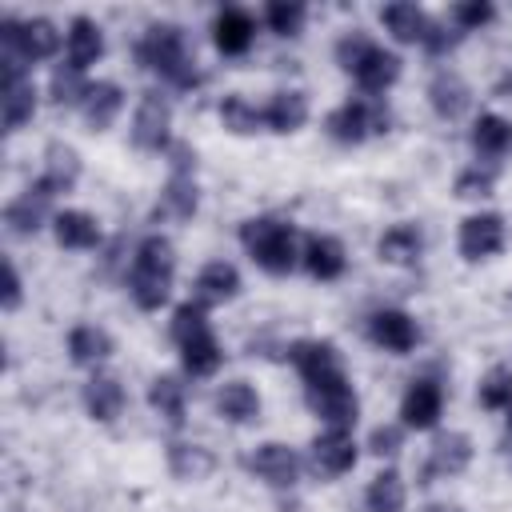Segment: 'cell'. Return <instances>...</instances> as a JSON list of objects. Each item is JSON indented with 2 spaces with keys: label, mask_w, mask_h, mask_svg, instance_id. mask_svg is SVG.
Instances as JSON below:
<instances>
[{
  "label": "cell",
  "mask_w": 512,
  "mask_h": 512,
  "mask_svg": "<svg viewBox=\"0 0 512 512\" xmlns=\"http://www.w3.org/2000/svg\"><path fill=\"white\" fill-rule=\"evenodd\" d=\"M460 36H464V32H448L440 20H432V28H428V36H424V48H428L432 56H440V52L456 48V44H460Z\"/></svg>",
  "instance_id": "obj_46"
},
{
  "label": "cell",
  "mask_w": 512,
  "mask_h": 512,
  "mask_svg": "<svg viewBox=\"0 0 512 512\" xmlns=\"http://www.w3.org/2000/svg\"><path fill=\"white\" fill-rule=\"evenodd\" d=\"M508 440H512V408H508Z\"/></svg>",
  "instance_id": "obj_50"
},
{
  "label": "cell",
  "mask_w": 512,
  "mask_h": 512,
  "mask_svg": "<svg viewBox=\"0 0 512 512\" xmlns=\"http://www.w3.org/2000/svg\"><path fill=\"white\" fill-rule=\"evenodd\" d=\"M76 180H80V156H76V148L52 140V144L44 148V172H40V184H44L52 196H60V192H72Z\"/></svg>",
  "instance_id": "obj_20"
},
{
  "label": "cell",
  "mask_w": 512,
  "mask_h": 512,
  "mask_svg": "<svg viewBox=\"0 0 512 512\" xmlns=\"http://www.w3.org/2000/svg\"><path fill=\"white\" fill-rule=\"evenodd\" d=\"M496 96H504V100H512V72H504V76L496 80Z\"/></svg>",
  "instance_id": "obj_48"
},
{
  "label": "cell",
  "mask_w": 512,
  "mask_h": 512,
  "mask_svg": "<svg viewBox=\"0 0 512 512\" xmlns=\"http://www.w3.org/2000/svg\"><path fill=\"white\" fill-rule=\"evenodd\" d=\"M364 504H368V512H404L408 488H404L400 472H396V468L376 472L372 484H368V492H364Z\"/></svg>",
  "instance_id": "obj_34"
},
{
  "label": "cell",
  "mask_w": 512,
  "mask_h": 512,
  "mask_svg": "<svg viewBox=\"0 0 512 512\" xmlns=\"http://www.w3.org/2000/svg\"><path fill=\"white\" fill-rule=\"evenodd\" d=\"M180 364H184L188 376H212V372L224 364V352H220L216 336L204 332V336H196V340H188V344L180 348Z\"/></svg>",
  "instance_id": "obj_36"
},
{
  "label": "cell",
  "mask_w": 512,
  "mask_h": 512,
  "mask_svg": "<svg viewBox=\"0 0 512 512\" xmlns=\"http://www.w3.org/2000/svg\"><path fill=\"white\" fill-rule=\"evenodd\" d=\"M68 356L80 368H96V364H104L112 356V336L104 328H96V324H76L68 332Z\"/></svg>",
  "instance_id": "obj_29"
},
{
  "label": "cell",
  "mask_w": 512,
  "mask_h": 512,
  "mask_svg": "<svg viewBox=\"0 0 512 512\" xmlns=\"http://www.w3.org/2000/svg\"><path fill=\"white\" fill-rule=\"evenodd\" d=\"M220 120H224V128L228 132H236V136H248V132H256L260 124H264V112L260 108H252L244 96H224L220 100Z\"/></svg>",
  "instance_id": "obj_39"
},
{
  "label": "cell",
  "mask_w": 512,
  "mask_h": 512,
  "mask_svg": "<svg viewBox=\"0 0 512 512\" xmlns=\"http://www.w3.org/2000/svg\"><path fill=\"white\" fill-rule=\"evenodd\" d=\"M216 412L224 416V420H232V424H252L256 416H260V396H256V388L248 384V380H228V384H220V392H216Z\"/></svg>",
  "instance_id": "obj_26"
},
{
  "label": "cell",
  "mask_w": 512,
  "mask_h": 512,
  "mask_svg": "<svg viewBox=\"0 0 512 512\" xmlns=\"http://www.w3.org/2000/svg\"><path fill=\"white\" fill-rule=\"evenodd\" d=\"M84 92H88V84H84V72H80V68H72V64H56V68H52L48 96H52V104H56V108L80 104V100H84Z\"/></svg>",
  "instance_id": "obj_38"
},
{
  "label": "cell",
  "mask_w": 512,
  "mask_h": 512,
  "mask_svg": "<svg viewBox=\"0 0 512 512\" xmlns=\"http://www.w3.org/2000/svg\"><path fill=\"white\" fill-rule=\"evenodd\" d=\"M468 100H472V92H468V84H464L452 68H440V72L432 76V84H428V104H432V112H436L440 120L464 116Z\"/></svg>",
  "instance_id": "obj_22"
},
{
  "label": "cell",
  "mask_w": 512,
  "mask_h": 512,
  "mask_svg": "<svg viewBox=\"0 0 512 512\" xmlns=\"http://www.w3.org/2000/svg\"><path fill=\"white\" fill-rule=\"evenodd\" d=\"M380 20H384V28H388L400 44H424V36H428V28H432V16H428L424 8H416V4H408V0L384 4V8H380Z\"/></svg>",
  "instance_id": "obj_24"
},
{
  "label": "cell",
  "mask_w": 512,
  "mask_h": 512,
  "mask_svg": "<svg viewBox=\"0 0 512 512\" xmlns=\"http://www.w3.org/2000/svg\"><path fill=\"white\" fill-rule=\"evenodd\" d=\"M440 412H444V388H440L436 380H428V376L412 380L408 392H404V400H400V420H404V428L428 432V428H436Z\"/></svg>",
  "instance_id": "obj_11"
},
{
  "label": "cell",
  "mask_w": 512,
  "mask_h": 512,
  "mask_svg": "<svg viewBox=\"0 0 512 512\" xmlns=\"http://www.w3.org/2000/svg\"><path fill=\"white\" fill-rule=\"evenodd\" d=\"M260 112H264V124H268L272 132H296V128L308 120V96L296 92V88H288V92H272L268 104H264Z\"/></svg>",
  "instance_id": "obj_28"
},
{
  "label": "cell",
  "mask_w": 512,
  "mask_h": 512,
  "mask_svg": "<svg viewBox=\"0 0 512 512\" xmlns=\"http://www.w3.org/2000/svg\"><path fill=\"white\" fill-rule=\"evenodd\" d=\"M100 56H104V32H100V24L88 20V16H76V20L68 24V64L84 72V68L96 64Z\"/></svg>",
  "instance_id": "obj_27"
},
{
  "label": "cell",
  "mask_w": 512,
  "mask_h": 512,
  "mask_svg": "<svg viewBox=\"0 0 512 512\" xmlns=\"http://www.w3.org/2000/svg\"><path fill=\"white\" fill-rule=\"evenodd\" d=\"M168 332H172V340L184 348L188 340H196V336H204V332H212V328H208V316H204V308H200L196 300H188V304H180V308L172 312V324H168Z\"/></svg>",
  "instance_id": "obj_41"
},
{
  "label": "cell",
  "mask_w": 512,
  "mask_h": 512,
  "mask_svg": "<svg viewBox=\"0 0 512 512\" xmlns=\"http://www.w3.org/2000/svg\"><path fill=\"white\" fill-rule=\"evenodd\" d=\"M300 264L308 268L312 280H336L344 272L348 256H344V244L336 236H308L304 252H300Z\"/></svg>",
  "instance_id": "obj_21"
},
{
  "label": "cell",
  "mask_w": 512,
  "mask_h": 512,
  "mask_svg": "<svg viewBox=\"0 0 512 512\" xmlns=\"http://www.w3.org/2000/svg\"><path fill=\"white\" fill-rule=\"evenodd\" d=\"M200 204V192H196V180H192V168H172L164 192H160V204H156V220L160 216H172V220H188Z\"/></svg>",
  "instance_id": "obj_23"
},
{
  "label": "cell",
  "mask_w": 512,
  "mask_h": 512,
  "mask_svg": "<svg viewBox=\"0 0 512 512\" xmlns=\"http://www.w3.org/2000/svg\"><path fill=\"white\" fill-rule=\"evenodd\" d=\"M84 408H88L92 420H104V424L116 420L124 412V388H120V380L108 376V372H96L84 384Z\"/></svg>",
  "instance_id": "obj_25"
},
{
  "label": "cell",
  "mask_w": 512,
  "mask_h": 512,
  "mask_svg": "<svg viewBox=\"0 0 512 512\" xmlns=\"http://www.w3.org/2000/svg\"><path fill=\"white\" fill-rule=\"evenodd\" d=\"M504 248V216L476 212L460 224V256L464 260H488Z\"/></svg>",
  "instance_id": "obj_13"
},
{
  "label": "cell",
  "mask_w": 512,
  "mask_h": 512,
  "mask_svg": "<svg viewBox=\"0 0 512 512\" xmlns=\"http://www.w3.org/2000/svg\"><path fill=\"white\" fill-rule=\"evenodd\" d=\"M368 336H372V344H380L384 352L404 356V352L416 348L420 328H416V320H412L408 312H400V308H380V312L368 316Z\"/></svg>",
  "instance_id": "obj_12"
},
{
  "label": "cell",
  "mask_w": 512,
  "mask_h": 512,
  "mask_svg": "<svg viewBox=\"0 0 512 512\" xmlns=\"http://www.w3.org/2000/svg\"><path fill=\"white\" fill-rule=\"evenodd\" d=\"M168 472L176 480H204L212 472V452L188 440H172L168 444Z\"/></svg>",
  "instance_id": "obj_35"
},
{
  "label": "cell",
  "mask_w": 512,
  "mask_h": 512,
  "mask_svg": "<svg viewBox=\"0 0 512 512\" xmlns=\"http://www.w3.org/2000/svg\"><path fill=\"white\" fill-rule=\"evenodd\" d=\"M236 292H240V272H236V264H228V260H212V264H204V268L196 272L192 300H196L204 312L228 304Z\"/></svg>",
  "instance_id": "obj_15"
},
{
  "label": "cell",
  "mask_w": 512,
  "mask_h": 512,
  "mask_svg": "<svg viewBox=\"0 0 512 512\" xmlns=\"http://www.w3.org/2000/svg\"><path fill=\"white\" fill-rule=\"evenodd\" d=\"M52 232H56V244L60 248H96L100 244V224L96 216L80 212V208H68L52 220Z\"/></svg>",
  "instance_id": "obj_30"
},
{
  "label": "cell",
  "mask_w": 512,
  "mask_h": 512,
  "mask_svg": "<svg viewBox=\"0 0 512 512\" xmlns=\"http://www.w3.org/2000/svg\"><path fill=\"white\" fill-rule=\"evenodd\" d=\"M472 148L484 156V160H500L508 148H512V124L496 112H484L476 124H472Z\"/></svg>",
  "instance_id": "obj_33"
},
{
  "label": "cell",
  "mask_w": 512,
  "mask_h": 512,
  "mask_svg": "<svg viewBox=\"0 0 512 512\" xmlns=\"http://www.w3.org/2000/svg\"><path fill=\"white\" fill-rule=\"evenodd\" d=\"M400 440H404V432H400L396 424H380V428H372V436H368V452H376V456H396V452H400Z\"/></svg>",
  "instance_id": "obj_45"
},
{
  "label": "cell",
  "mask_w": 512,
  "mask_h": 512,
  "mask_svg": "<svg viewBox=\"0 0 512 512\" xmlns=\"http://www.w3.org/2000/svg\"><path fill=\"white\" fill-rule=\"evenodd\" d=\"M264 24L276 36H296L304 28V4H288V0H272L264 8Z\"/></svg>",
  "instance_id": "obj_42"
},
{
  "label": "cell",
  "mask_w": 512,
  "mask_h": 512,
  "mask_svg": "<svg viewBox=\"0 0 512 512\" xmlns=\"http://www.w3.org/2000/svg\"><path fill=\"white\" fill-rule=\"evenodd\" d=\"M304 396H308V408L328 424V428H348L356 424V412H360V400L344 376V368L328 372V376H316V380H304Z\"/></svg>",
  "instance_id": "obj_4"
},
{
  "label": "cell",
  "mask_w": 512,
  "mask_h": 512,
  "mask_svg": "<svg viewBox=\"0 0 512 512\" xmlns=\"http://www.w3.org/2000/svg\"><path fill=\"white\" fill-rule=\"evenodd\" d=\"M492 184H496V168L492 164H472V168H464L460 176H456V196L460 200H480V196H488L492 192Z\"/></svg>",
  "instance_id": "obj_43"
},
{
  "label": "cell",
  "mask_w": 512,
  "mask_h": 512,
  "mask_svg": "<svg viewBox=\"0 0 512 512\" xmlns=\"http://www.w3.org/2000/svg\"><path fill=\"white\" fill-rule=\"evenodd\" d=\"M240 244L272 276H288L300 264L296 228L284 224V220H276V216H252V220H244L240 224Z\"/></svg>",
  "instance_id": "obj_3"
},
{
  "label": "cell",
  "mask_w": 512,
  "mask_h": 512,
  "mask_svg": "<svg viewBox=\"0 0 512 512\" xmlns=\"http://www.w3.org/2000/svg\"><path fill=\"white\" fill-rule=\"evenodd\" d=\"M148 404H152L172 428L184 424V384H180L176 376H156V380L148 384Z\"/></svg>",
  "instance_id": "obj_37"
},
{
  "label": "cell",
  "mask_w": 512,
  "mask_h": 512,
  "mask_svg": "<svg viewBox=\"0 0 512 512\" xmlns=\"http://www.w3.org/2000/svg\"><path fill=\"white\" fill-rule=\"evenodd\" d=\"M420 512H464V508H456V504H424Z\"/></svg>",
  "instance_id": "obj_49"
},
{
  "label": "cell",
  "mask_w": 512,
  "mask_h": 512,
  "mask_svg": "<svg viewBox=\"0 0 512 512\" xmlns=\"http://www.w3.org/2000/svg\"><path fill=\"white\" fill-rule=\"evenodd\" d=\"M288 356H292V364H296V372L304 380H316V376H328V372L340 368V356H336V348L328 340H296L288 348Z\"/></svg>",
  "instance_id": "obj_31"
},
{
  "label": "cell",
  "mask_w": 512,
  "mask_h": 512,
  "mask_svg": "<svg viewBox=\"0 0 512 512\" xmlns=\"http://www.w3.org/2000/svg\"><path fill=\"white\" fill-rule=\"evenodd\" d=\"M48 204H52V192H48L40 180L28 184V188L4 208L8 232H12V236H36V232L44 228V220H48Z\"/></svg>",
  "instance_id": "obj_14"
},
{
  "label": "cell",
  "mask_w": 512,
  "mask_h": 512,
  "mask_svg": "<svg viewBox=\"0 0 512 512\" xmlns=\"http://www.w3.org/2000/svg\"><path fill=\"white\" fill-rule=\"evenodd\" d=\"M16 304H20V272L12 260H4V308L12 312Z\"/></svg>",
  "instance_id": "obj_47"
},
{
  "label": "cell",
  "mask_w": 512,
  "mask_h": 512,
  "mask_svg": "<svg viewBox=\"0 0 512 512\" xmlns=\"http://www.w3.org/2000/svg\"><path fill=\"white\" fill-rule=\"evenodd\" d=\"M0 40H4V56L20 60V64L48 60V56H56V48H60V32H56V24L44 20V16H32V20L4 16Z\"/></svg>",
  "instance_id": "obj_5"
},
{
  "label": "cell",
  "mask_w": 512,
  "mask_h": 512,
  "mask_svg": "<svg viewBox=\"0 0 512 512\" xmlns=\"http://www.w3.org/2000/svg\"><path fill=\"white\" fill-rule=\"evenodd\" d=\"M244 468L252 476H260L264 484H272V488H292L300 480V456L288 444H276V440L256 444V452L244 456Z\"/></svg>",
  "instance_id": "obj_10"
},
{
  "label": "cell",
  "mask_w": 512,
  "mask_h": 512,
  "mask_svg": "<svg viewBox=\"0 0 512 512\" xmlns=\"http://www.w3.org/2000/svg\"><path fill=\"white\" fill-rule=\"evenodd\" d=\"M352 76H356V84H360L368 96H380V92H388V88L400 80V56L388 52V48H380V44L372 40L368 52L352 64Z\"/></svg>",
  "instance_id": "obj_16"
},
{
  "label": "cell",
  "mask_w": 512,
  "mask_h": 512,
  "mask_svg": "<svg viewBox=\"0 0 512 512\" xmlns=\"http://www.w3.org/2000/svg\"><path fill=\"white\" fill-rule=\"evenodd\" d=\"M120 108H124V88H120L116 80H96V84H88V92H84V100H80V112H84V120H88L92 132L112 128V120L120 116Z\"/></svg>",
  "instance_id": "obj_18"
},
{
  "label": "cell",
  "mask_w": 512,
  "mask_h": 512,
  "mask_svg": "<svg viewBox=\"0 0 512 512\" xmlns=\"http://www.w3.org/2000/svg\"><path fill=\"white\" fill-rule=\"evenodd\" d=\"M468 464H472V440H468L464 432H440V436L432 440V448H428V460H424L416 484H432V480L460 476Z\"/></svg>",
  "instance_id": "obj_9"
},
{
  "label": "cell",
  "mask_w": 512,
  "mask_h": 512,
  "mask_svg": "<svg viewBox=\"0 0 512 512\" xmlns=\"http://www.w3.org/2000/svg\"><path fill=\"white\" fill-rule=\"evenodd\" d=\"M376 252H380V260H388V264H416L420 252H424V236H420L416 224H392V228L380 236Z\"/></svg>",
  "instance_id": "obj_32"
},
{
  "label": "cell",
  "mask_w": 512,
  "mask_h": 512,
  "mask_svg": "<svg viewBox=\"0 0 512 512\" xmlns=\"http://www.w3.org/2000/svg\"><path fill=\"white\" fill-rule=\"evenodd\" d=\"M392 112L384 108V100H344L332 116H328V136L336 144H364L368 136L388 132Z\"/></svg>",
  "instance_id": "obj_6"
},
{
  "label": "cell",
  "mask_w": 512,
  "mask_h": 512,
  "mask_svg": "<svg viewBox=\"0 0 512 512\" xmlns=\"http://www.w3.org/2000/svg\"><path fill=\"white\" fill-rule=\"evenodd\" d=\"M0 68H4V88H0V96H4V132H16L36 112V88H32V76L24 72L20 60L4 56Z\"/></svg>",
  "instance_id": "obj_8"
},
{
  "label": "cell",
  "mask_w": 512,
  "mask_h": 512,
  "mask_svg": "<svg viewBox=\"0 0 512 512\" xmlns=\"http://www.w3.org/2000/svg\"><path fill=\"white\" fill-rule=\"evenodd\" d=\"M356 464V440L348 428H328L312 440V468L320 476H344Z\"/></svg>",
  "instance_id": "obj_17"
},
{
  "label": "cell",
  "mask_w": 512,
  "mask_h": 512,
  "mask_svg": "<svg viewBox=\"0 0 512 512\" xmlns=\"http://www.w3.org/2000/svg\"><path fill=\"white\" fill-rule=\"evenodd\" d=\"M492 16H496V8H492L488 0H468V4H456V8H452V20H456L460 32H468V28H484Z\"/></svg>",
  "instance_id": "obj_44"
},
{
  "label": "cell",
  "mask_w": 512,
  "mask_h": 512,
  "mask_svg": "<svg viewBox=\"0 0 512 512\" xmlns=\"http://www.w3.org/2000/svg\"><path fill=\"white\" fill-rule=\"evenodd\" d=\"M136 60H140V68L156 72L172 88H196L200 84V68H196V60L184 44V32L176 24H148L144 36L136 40Z\"/></svg>",
  "instance_id": "obj_1"
},
{
  "label": "cell",
  "mask_w": 512,
  "mask_h": 512,
  "mask_svg": "<svg viewBox=\"0 0 512 512\" xmlns=\"http://www.w3.org/2000/svg\"><path fill=\"white\" fill-rule=\"evenodd\" d=\"M132 144L140 152H168L176 140H172V104L164 92L148 88L136 104V116H132Z\"/></svg>",
  "instance_id": "obj_7"
},
{
  "label": "cell",
  "mask_w": 512,
  "mask_h": 512,
  "mask_svg": "<svg viewBox=\"0 0 512 512\" xmlns=\"http://www.w3.org/2000/svg\"><path fill=\"white\" fill-rule=\"evenodd\" d=\"M212 40L224 56H240L252 48L256 40V20L244 12V8H224L216 20H212Z\"/></svg>",
  "instance_id": "obj_19"
},
{
  "label": "cell",
  "mask_w": 512,
  "mask_h": 512,
  "mask_svg": "<svg viewBox=\"0 0 512 512\" xmlns=\"http://www.w3.org/2000/svg\"><path fill=\"white\" fill-rule=\"evenodd\" d=\"M172 276H176V256H172V240L152 232L136 244L132 256V272H128V292L136 300V308L156 312L168 292H172Z\"/></svg>",
  "instance_id": "obj_2"
},
{
  "label": "cell",
  "mask_w": 512,
  "mask_h": 512,
  "mask_svg": "<svg viewBox=\"0 0 512 512\" xmlns=\"http://www.w3.org/2000/svg\"><path fill=\"white\" fill-rule=\"evenodd\" d=\"M480 404L484 408H492V412H504V408H512V368H504V364H496V368H488V376L480 380Z\"/></svg>",
  "instance_id": "obj_40"
}]
</instances>
